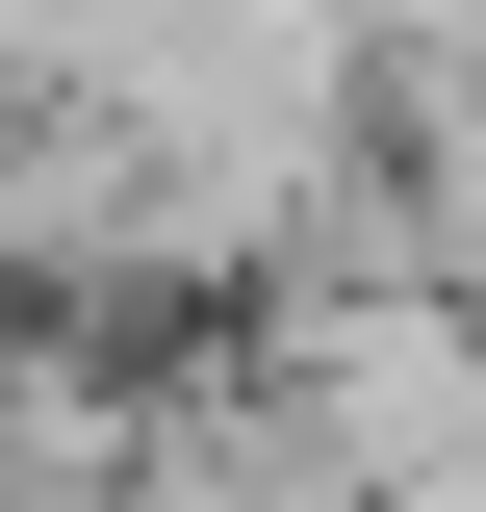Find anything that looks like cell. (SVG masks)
<instances>
[{
    "label": "cell",
    "mask_w": 486,
    "mask_h": 512,
    "mask_svg": "<svg viewBox=\"0 0 486 512\" xmlns=\"http://www.w3.org/2000/svg\"><path fill=\"white\" fill-rule=\"evenodd\" d=\"M384 231H410V282L435 308H486V77H384Z\"/></svg>",
    "instance_id": "obj_1"
},
{
    "label": "cell",
    "mask_w": 486,
    "mask_h": 512,
    "mask_svg": "<svg viewBox=\"0 0 486 512\" xmlns=\"http://www.w3.org/2000/svg\"><path fill=\"white\" fill-rule=\"evenodd\" d=\"M359 512H486V410H461V436H410V461H384Z\"/></svg>",
    "instance_id": "obj_2"
}]
</instances>
